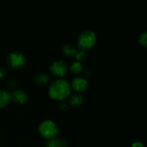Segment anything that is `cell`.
Returning <instances> with one entry per match:
<instances>
[{"label": "cell", "instance_id": "6da1fadb", "mask_svg": "<svg viewBox=\"0 0 147 147\" xmlns=\"http://www.w3.org/2000/svg\"><path fill=\"white\" fill-rule=\"evenodd\" d=\"M71 92V87L68 82L64 79H57L51 83L48 89L49 96L55 100H65Z\"/></svg>", "mask_w": 147, "mask_h": 147}, {"label": "cell", "instance_id": "7a4b0ae2", "mask_svg": "<svg viewBox=\"0 0 147 147\" xmlns=\"http://www.w3.org/2000/svg\"><path fill=\"white\" fill-rule=\"evenodd\" d=\"M58 131V126L52 120L43 121L39 126V132L42 137L47 140L55 138Z\"/></svg>", "mask_w": 147, "mask_h": 147}, {"label": "cell", "instance_id": "3957f363", "mask_svg": "<svg viewBox=\"0 0 147 147\" xmlns=\"http://www.w3.org/2000/svg\"><path fill=\"white\" fill-rule=\"evenodd\" d=\"M96 42V35L92 30L82 32L78 38V46L80 50L86 51L93 47Z\"/></svg>", "mask_w": 147, "mask_h": 147}, {"label": "cell", "instance_id": "277c9868", "mask_svg": "<svg viewBox=\"0 0 147 147\" xmlns=\"http://www.w3.org/2000/svg\"><path fill=\"white\" fill-rule=\"evenodd\" d=\"M26 57L20 52H11L7 55V63L12 68L22 67L26 64Z\"/></svg>", "mask_w": 147, "mask_h": 147}, {"label": "cell", "instance_id": "5b68a950", "mask_svg": "<svg viewBox=\"0 0 147 147\" xmlns=\"http://www.w3.org/2000/svg\"><path fill=\"white\" fill-rule=\"evenodd\" d=\"M50 72L55 76L58 78L64 77L67 73L68 67L67 65L63 60H57L53 63L50 67Z\"/></svg>", "mask_w": 147, "mask_h": 147}, {"label": "cell", "instance_id": "8992f818", "mask_svg": "<svg viewBox=\"0 0 147 147\" xmlns=\"http://www.w3.org/2000/svg\"><path fill=\"white\" fill-rule=\"evenodd\" d=\"M88 86V83L86 79L83 77H76L72 81V84L70 87L74 90L77 91V93L84 92L86 90Z\"/></svg>", "mask_w": 147, "mask_h": 147}, {"label": "cell", "instance_id": "52a82bcc", "mask_svg": "<svg viewBox=\"0 0 147 147\" xmlns=\"http://www.w3.org/2000/svg\"><path fill=\"white\" fill-rule=\"evenodd\" d=\"M11 100L20 104H24L28 100V96L22 90H15L11 94Z\"/></svg>", "mask_w": 147, "mask_h": 147}, {"label": "cell", "instance_id": "ba28073f", "mask_svg": "<svg viewBox=\"0 0 147 147\" xmlns=\"http://www.w3.org/2000/svg\"><path fill=\"white\" fill-rule=\"evenodd\" d=\"M67 142L64 138H54L48 140L45 147H67Z\"/></svg>", "mask_w": 147, "mask_h": 147}, {"label": "cell", "instance_id": "9c48e42d", "mask_svg": "<svg viewBox=\"0 0 147 147\" xmlns=\"http://www.w3.org/2000/svg\"><path fill=\"white\" fill-rule=\"evenodd\" d=\"M11 100V93L4 90H0V108H4Z\"/></svg>", "mask_w": 147, "mask_h": 147}, {"label": "cell", "instance_id": "30bf717a", "mask_svg": "<svg viewBox=\"0 0 147 147\" xmlns=\"http://www.w3.org/2000/svg\"><path fill=\"white\" fill-rule=\"evenodd\" d=\"M49 80H50V76L45 73H39L34 78V82L38 86H45L48 83Z\"/></svg>", "mask_w": 147, "mask_h": 147}, {"label": "cell", "instance_id": "8fae6325", "mask_svg": "<svg viewBox=\"0 0 147 147\" xmlns=\"http://www.w3.org/2000/svg\"><path fill=\"white\" fill-rule=\"evenodd\" d=\"M78 50L75 47L74 45L70 44L65 45L63 48V53L65 56L68 57H75L77 53Z\"/></svg>", "mask_w": 147, "mask_h": 147}, {"label": "cell", "instance_id": "7c38bea8", "mask_svg": "<svg viewBox=\"0 0 147 147\" xmlns=\"http://www.w3.org/2000/svg\"><path fill=\"white\" fill-rule=\"evenodd\" d=\"M69 102L73 106H78L83 103V96L80 93H76L70 96Z\"/></svg>", "mask_w": 147, "mask_h": 147}, {"label": "cell", "instance_id": "4fadbf2b", "mask_svg": "<svg viewBox=\"0 0 147 147\" xmlns=\"http://www.w3.org/2000/svg\"><path fill=\"white\" fill-rule=\"evenodd\" d=\"M70 70L73 74H78L83 70V65L80 62L75 61L70 65Z\"/></svg>", "mask_w": 147, "mask_h": 147}, {"label": "cell", "instance_id": "5bb4252c", "mask_svg": "<svg viewBox=\"0 0 147 147\" xmlns=\"http://www.w3.org/2000/svg\"><path fill=\"white\" fill-rule=\"evenodd\" d=\"M76 61L81 62L83 60H86L88 57V55L86 53V51H83V50H80V51H78L76 55Z\"/></svg>", "mask_w": 147, "mask_h": 147}, {"label": "cell", "instance_id": "9a60e30c", "mask_svg": "<svg viewBox=\"0 0 147 147\" xmlns=\"http://www.w3.org/2000/svg\"><path fill=\"white\" fill-rule=\"evenodd\" d=\"M139 42L142 46H144V47H146V44H147L146 32H144L141 33L140 35H139Z\"/></svg>", "mask_w": 147, "mask_h": 147}, {"label": "cell", "instance_id": "2e32d148", "mask_svg": "<svg viewBox=\"0 0 147 147\" xmlns=\"http://www.w3.org/2000/svg\"><path fill=\"white\" fill-rule=\"evenodd\" d=\"M131 147H144V144L142 142L136 141V142H134L132 144Z\"/></svg>", "mask_w": 147, "mask_h": 147}, {"label": "cell", "instance_id": "e0dca14e", "mask_svg": "<svg viewBox=\"0 0 147 147\" xmlns=\"http://www.w3.org/2000/svg\"><path fill=\"white\" fill-rule=\"evenodd\" d=\"M7 74V70L3 67H0V78H2Z\"/></svg>", "mask_w": 147, "mask_h": 147}, {"label": "cell", "instance_id": "ac0fdd59", "mask_svg": "<svg viewBox=\"0 0 147 147\" xmlns=\"http://www.w3.org/2000/svg\"><path fill=\"white\" fill-rule=\"evenodd\" d=\"M16 84H17V83H16L15 80H10L8 82V86L10 88H14V86H16Z\"/></svg>", "mask_w": 147, "mask_h": 147}, {"label": "cell", "instance_id": "d6986e66", "mask_svg": "<svg viewBox=\"0 0 147 147\" xmlns=\"http://www.w3.org/2000/svg\"><path fill=\"white\" fill-rule=\"evenodd\" d=\"M60 110H62V111L66 110V109H67V105H66L65 103H61V104H60Z\"/></svg>", "mask_w": 147, "mask_h": 147}]
</instances>
